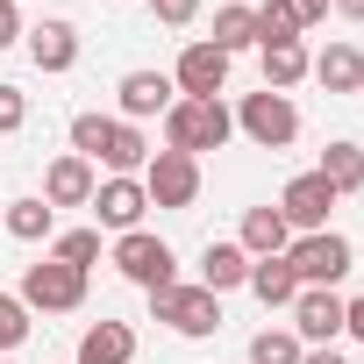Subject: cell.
I'll list each match as a JSON object with an SVG mask.
<instances>
[{"instance_id": "cell-29", "label": "cell", "mask_w": 364, "mask_h": 364, "mask_svg": "<svg viewBox=\"0 0 364 364\" xmlns=\"http://www.w3.org/2000/svg\"><path fill=\"white\" fill-rule=\"evenodd\" d=\"M150 15H157L164 29H186V22L200 15V0H150Z\"/></svg>"}, {"instance_id": "cell-16", "label": "cell", "mask_w": 364, "mask_h": 364, "mask_svg": "<svg viewBox=\"0 0 364 364\" xmlns=\"http://www.w3.org/2000/svg\"><path fill=\"white\" fill-rule=\"evenodd\" d=\"M250 264H257V257H250L243 243H208V250H200V286L222 300L229 286H243V279H250Z\"/></svg>"}, {"instance_id": "cell-2", "label": "cell", "mask_w": 364, "mask_h": 364, "mask_svg": "<svg viewBox=\"0 0 364 364\" xmlns=\"http://www.w3.org/2000/svg\"><path fill=\"white\" fill-rule=\"evenodd\" d=\"M286 264H293V279H300V286H343V279H350V236L314 229V236L286 243Z\"/></svg>"}, {"instance_id": "cell-15", "label": "cell", "mask_w": 364, "mask_h": 364, "mask_svg": "<svg viewBox=\"0 0 364 364\" xmlns=\"http://www.w3.org/2000/svg\"><path fill=\"white\" fill-rule=\"evenodd\" d=\"M114 93H122V114H129V122H143V114H164V107L178 100V86H171L164 72H129Z\"/></svg>"}, {"instance_id": "cell-13", "label": "cell", "mask_w": 364, "mask_h": 364, "mask_svg": "<svg viewBox=\"0 0 364 364\" xmlns=\"http://www.w3.org/2000/svg\"><path fill=\"white\" fill-rule=\"evenodd\" d=\"M72 364H136V328L129 321H93L79 336V357Z\"/></svg>"}, {"instance_id": "cell-10", "label": "cell", "mask_w": 364, "mask_h": 364, "mask_svg": "<svg viewBox=\"0 0 364 364\" xmlns=\"http://www.w3.org/2000/svg\"><path fill=\"white\" fill-rule=\"evenodd\" d=\"M293 336H300V343H321V350H328V336H343V300H336V286H300V300H293Z\"/></svg>"}, {"instance_id": "cell-7", "label": "cell", "mask_w": 364, "mask_h": 364, "mask_svg": "<svg viewBox=\"0 0 364 364\" xmlns=\"http://www.w3.org/2000/svg\"><path fill=\"white\" fill-rule=\"evenodd\" d=\"M114 264H122V279H136L143 293H157V286H178V279H171V243H164V236H150V229H129V236H114Z\"/></svg>"}, {"instance_id": "cell-30", "label": "cell", "mask_w": 364, "mask_h": 364, "mask_svg": "<svg viewBox=\"0 0 364 364\" xmlns=\"http://www.w3.org/2000/svg\"><path fill=\"white\" fill-rule=\"evenodd\" d=\"M29 29H22V15H15V0H0V50H8V43H22Z\"/></svg>"}, {"instance_id": "cell-35", "label": "cell", "mask_w": 364, "mask_h": 364, "mask_svg": "<svg viewBox=\"0 0 364 364\" xmlns=\"http://www.w3.org/2000/svg\"><path fill=\"white\" fill-rule=\"evenodd\" d=\"M0 364H8V357H0Z\"/></svg>"}, {"instance_id": "cell-31", "label": "cell", "mask_w": 364, "mask_h": 364, "mask_svg": "<svg viewBox=\"0 0 364 364\" xmlns=\"http://www.w3.org/2000/svg\"><path fill=\"white\" fill-rule=\"evenodd\" d=\"M343 328L364 343V293H357V300H343Z\"/></svg>"}, {"instance_id": "cell-6", "label": "cell", "mask_w": 364, "mask_h": 364, "mask_svg": "<svg viewBox=\"0 0 364 364\" xmlns=\"http://www.w3.org/2000/svg\"><path fill=\"white\" fill-rule=\"evenodd\" d=\"M22 307H43V314H72L79 300H86V272H72V264H58V257H43V264H29L22 272V293H15Z\"/></svg>"}, {"instance_id": "cell-17", "label": "cell", "mask_w": 364, "mask_h": 364, "mask_svg": "<svg viewBox=\"0 0 364 364\" xmlns=\"http://www.w3.org/2000/svg\"><path fill=\"white\" fill-rule=\"evenodd\" d=\"M307 72H314L328 93H364V58H357V43H328Z\"/></svg>"}, {"instance_id": "cell-14", "label": "cell", "mask_w": 364, "mask_h": 364, "mask_svg": "<svg viewBox=\"0 0 364 364\" xmlns=\"http://www.w3.org/2000/svg\"><path fill=\"white\" fill-rule=\"evenodd\" d=\"M29 58H36V72H72L79 65V29L72 22H36L29 29Z\"/></svg>"}, {"instance_id": "cell-32", "label": "cell", "mask_w": 364, "mask_h": 364, "mask_svg": "<svg viewBox=\"0 0 364 364\" xmlns=\"http://www.w3.org/2000/svg\"><path fill=\"white\" fill-rule=\"evenodd\" d=\"M293 15H300V29H314V22L328 15V0H293Z\"/></svg>"}, {"instance_id": "cell-9", "label": "cell", "mask_w": 364, "mask_h": 364, "mask_svg": "<svg viewBox=\"0 0 364 364\" xmlns=\"http://www.w3.org/2000/svg\"><path fill=\"white\" fill-rule=\"evenodd\" d=\"M178 100H222V86H229V58L215 50V43H186V58H178Z\"/></svg>"}, {"instance_id": "cell-1", "label": "cell", "mask_w": 364, "mask_h": 364, "mask_svg": "<svg viewBox=\"0 0 364 364\" xmlns=\"http://www.w3.org/2000/svg\"><path fill=\"white\" fill-rule=\"evenodd\" d=\"M229 136H236V114L222 100H171L164 107V150L200 157V150H222Z\"/></svg>"}, {"instance_id": "cell-26", "label": "cell", "mask_w": 364, "mask_h": 364, "mask_svg": "<svg viewBox=\"0 0 364 364\" xmlns=\"http://www.w3.org/2000/svg\"><path fill=\"white\" fill-rule=\"evenodd\" d=\"M250 364H300V336H286V328H264V336L250 343Z\"/></svg>"}, {"instance_id": "cell-20", "label": "cell", "mask_w": 364, "mask_h": 364, "mask_svg": "<svg viewBox=\"0 0 364 364\" xmlns=\"http://www.w3.org/2000/svg\"><path fill=\"white\" fill-rule=\"evenodd\" d=\"M257 43V8H243V0H229V8H215V50L236 58Z\"/></svg>"}, {"instance_id": "cell-19", "label": "cell", "mask_w": 364, "mask_h": 364, "mask_svg": "<svg viewBox=\"0 0 364 364\" xmlns=\"http://www.w3.org/2000/svg\"><path fill=\"white\" fill-rule=\"evenodd\" d=\"M243 286H250L264 307H293V300H300V279H293V264H286V257H257Z\"/></svg>"}, {"instance_id": "cell-8", "label": "cell", "mask_w": 364, "mask_h": 364, "mask_svg": "<svg viewBox=\"0 0 364 364\" xmlns=\"http://www.w3.org/2000/svg\"><path fill=\"white\" fill-rule=\"evenodd\" d=\"M328 208H336V193H328V178H321V171H300L293 186L279 193V215H286V229H300V236L328 229Z\"/></svg>"}, {"instance_id": "cell-27", "label": "cell", "mask_w": 364, "mask_h": 364, "mask_svg": "<svg viewBox=\"0 0 364 364\" xmlns=\"http://www.w3.org/2000/svg\"><path fill=\"white\" fill-rule=\"evenodd\" d=\"M22 336H29V307H22L15 293H0V357H8Z\"/></svg>"}, {"instance_id": "cell-24", "label": "cell", "mask_w": 364, "mask_h": 364, "mask_svg": "<svg viewBox=\"0 0 364 364\" xmlns=\"http://www.w3.org/2000/svg\"><path fill=\"white\" fill-rule=\"evenodd\" d=\"M257 43H300L293 0H264V8H257Z\"/></svg>"}, {"instance_id": "cell-33", "label": "cell", "mask_w": 364, "mask_h": 364, "mask_svg": "<svg viewBox=\"0 0 364 364\" xmlns=\"http://www.w3.org/2000/svg\"><path fill=\"white\" fill-rule=\"evenodd\" d=\"M336 15H350V22H364V0H328Z\"/></svg>"}, {"instance_id": "cell-11", "label": "cell", "mask_w": 364, "mask_h": 364, "mask_svg": "<svg viewBox=\"0 0 364 364\" xmlns=\"http://www.w3.org/2000/svg\"><path fill=\"white\" fill-rule=\"evenodd\" d=\"M93 215H100V229H114V236H129L136 222H143V208H150V193H143V178H107V186H93V200H86Z\"/></svg>"}, {"instance_id": "cell-22", "label": "cell", "mask_w": 364, "mask_h": 364, "mask_svg": "<svg viewBox=\"0 0 364 364\" xmlns=\"http://www.w3.org/2000/svg\"><path fill=\"white\" fill-rule=\"evenodd\" d=\"M307 65H314V58H307L300 43H264V86H272V93L300 86V79H307Z\"/></svg>"}, {"instance_id": "cell-18", "label": "cell", "mask_w": 364, "mask_h": 364, "mask_svg": "<svg viewBox=\"0 0 364 364\" xmlns=\"http://www.w3.org/2000/svg\"><path fill=\"white\" fill-rule=\"evenodd\" d=\"M286 243H293V229H286L279 208H250L243 215V250L250 257H286Z\"/></svg>"}, {"instance_id": "cell-21", "label": "cell", "mask_w": 364, "mask_h": 364, "mask_svg": "<svg viewBox=\"0 0 364 364\" xmlns=\"http://www.w3.org/2000/svg\"><path fill=\"white\" fill-rule=\"evenodd\" d=\"M321 178H328L336 200L357 193V186H364V150H357V143H328V150H321Z\"/></svg>"}, {"instance_id": "cell-25", "label": "cell", "mask_w": 364, "mask_h": 364, "mask_svg": "<svg viewBox=\"0 0 364 364\" xmlns=\"http://www.w3.org/2000/svg\"><path fill=\"white\" fill-rule=\"evenodd\" d=\"M93 257H100V229H65V236H58V264L86 272Z\"/></svg>"}, {"instance_id": "cell-4", "label": "cell", "mask_w": 364, "mask_h": 364, "mask_svg": "<svg viewBox=\"0 0 364 364\" xmlns=\"http://www.w3.org/2000/svg\"><path fill=\"white\" fill-rule=\"evenodd\" d=\"M236 129H243L257 150H286V143L300 136V107H293L286 93H272V86H264V93H250V100L236 107Z\"/></svg>"}, {"instance_id": "cell-12", "label": "cell", "mask_w": 364, "mask_h": 364, "mask_svg": "<svg viewBox=\"0 0 364 364\" xmlns=\"http://www.w3.org/2000/svg\"><path fill=\"white\" fill-rule=\"evenodd\" d=\"M93 186H100V178H93V164L72 150V157H58L50 171H43V200L50 208H86L93 200Z\"/></svg>"}, {"instance_id": "cell-5", "label": "cell", "mask_w": 364, "mask_h": 364, "mask_svg": "<svg viewBox=\"0 0 364 364\" xmlns=\"http://www.w3.org/2000/svg\"><path fill=\"white\" fill-rule=\"evenodd\" d=\"M150 307H157V321L178 328V336H215V328H222V300H215L208 286H157Z\"/></svg>"}, {"instance_id": "cell-34", "label": "cell", "mask_w": 364, "mask_h": 364, "mask_svg": "<svg viewBox=\"0 0 364 364\" xmlns=\"http://www.w3.org/2000/svg\"><path fill=\"white\" fill-rule=\"evenodd\" d=\"M300 364H343V350H307Z\"/></svg>"}, {"instance_id": "cell-3", "label": "cell", "mask_w": 364, "mask_h": 364, "mask_svg": "<svg viewBox=\"0 0 364 364\" xmlns=\"http://www.w3.org/2000/svg\"><path fill=\"white\" fill-rule=\"evenodd\" d=\"M143 193H150V208H193L200 200V157H186V150H157L150 164H143Z\"/></svg>"}, {"instance_id": "cell-23", "label": "cell", "mask_w": 364, "mask_h": 364, "mask_svg": "<svg viewBox=\"0 0 364 364\" xmlns=\"http://www.w3.org/2000/svg\"><path fill=\"white\" fill-rule=\"evenodd\" d=\"M50 222H58V208H50L43 193L8 208V236H15V243H43V236H50Z\"/></svg>"}, {"instance_id": "cell-28", "label": "cell", "mask_w": 364, "mask_h": 364, "mask_svg": "<svg viewBox=\"0 0 364 364\" xmlns=\"http://www.w3.org/2000/svg\"><path fill=\"white\" fill-rule=\"evenodd\" d=\"M29 122V100H22V86H0V136H15Z\"/></svg>"}]
</instances>
